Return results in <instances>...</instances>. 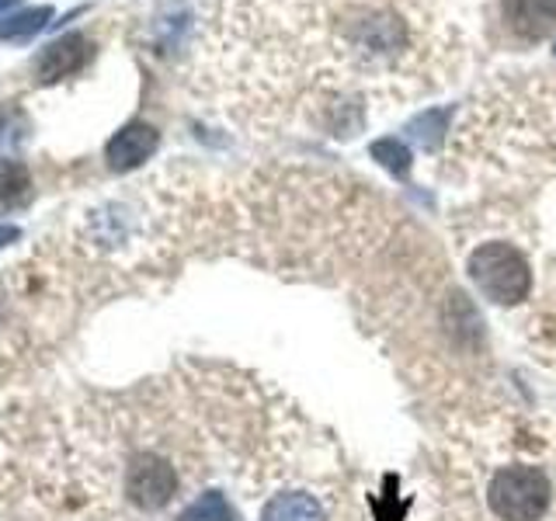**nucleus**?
Returning a JSON list of instances; mask_svg holds the SVG:
<instances>
[{"mask_svg": "<svg viewBox=\"0 0 556 521\" xmlns=\"http://www.w3.org/2000/svg\"><path fill=\"white\" fill-rule=\"evenodd\" d=\"M122 491L139 511H161L178 494V473L156 452H136L122 476Z\"/></svg>", "mask_w": 556, "mask_h": 521, "instance_id": "3", "label": "nucleus"}, {"mask_svg": "<svg viewBox=\"0 0 556 521\" xmlns=\"http://www.w3.org/2000/svg\"><path fill=\"white\" fill-rule=\"evenodd\" d=\"M161 147V132L147 122H129V126H122L112 139L109 147H104V161L115 174H126V170H136L139 164H147L150 156Z\"/></svg>", "mask_w": 556, "mask_h": 521, "instance_id": "4", "label": "nucleus"}, {"mask_svg": "<svg viewBox=\"0 0 556 521\" xmlns=\"http://www.w3.org/2000/svg\"><path fill=\"white\" fill-rule=\"evenodd\" d=\"M261 521H324V508L309 494H278L265 504Z\"/></svg>", "mask_w": 556, "mask_h": 521, "instance_id": "7", "label": "nucleus"}, {"mask_svg": "<svg viewBox=\"0 0 556 521\" xmlns=\"http://www.w3.org/2000/svg\"><path fill=\"white\" fill-rule=\"evenodd\" d=\"M469 278L477 282V289L497 306H515L529 295L532 289V271L529 260L521 257L511 243H480L469 254Z\"/></svg>", "mask_w": 556, "mask_h": 521, "instance_id": "1", "label": "nucleus"}, {"mask_svg": "<svg viewBox=\"0 0 556 521\" xmlns=\"http://www.w3.org/2000/svg\"><path fill=\"white\" fill-rule=\"evenodd\" d=\"M486 500L504 521H535L549 508V480L535 466H508L491 480Z\"/></svg>", "mask_w": 556, "mask_h": 521, "instance_id": "2", "label": "nucleus"}, {"mask_svg": "<svg viewBox=\"0 0 556 521\" xmlns=\"http://www.w3.org/2000/svg\"><path fill=\"white\" fill-rule=\"evenodd\" d=\"M91 56H94V42L87 39L84 31H70L42 49L39 63H35V74H39L42 84H56L70 74H77V69H84V63H91Z\"/></svg>", "mask_w": 556, "mask_h": 521, "instance_id": "5", "label": "nucleus"}, {"mask_svg": "<svg viewBox=\"0 0 556 521\" xmlns=\"http://www.w3.org/2000/svg\"><path fill=\"white\" fill-rule=\"evenodd\" d=\"M369 153H372V161H379L390 174H396V178H407L410 174V150H407V143H400L396 136L376 139V143L369 147Z\"/></svg>", "mask_w": 556, "mask_h": 521, "instance_id": "9", "label": "nucleus"}, {"mask_svg": "<svg viewBox=\"0 0 556 521\" xmlns=\"http://www.w3.org/2000/svg\"><path fill=\"white\" fill-rule=\"evenodd\" d=\"M445 126H448V109H434V112L417 115L407 126V132H410L414 143H421L425 150H434V147L442 143Z\"/></svg>", "mask_w": 556, "mask_h": 521, "instance_id": "10", "label": "nucleus"}, {"mask_svg": "<svg viewBox=\"0 0 556 521\" xmlns=\"http://www.w3.org/2000/svg\"><path fill=\"white\" fill-rule=\"evenodd\" d=\"M17 237H22V230H17V226H8V223L0 226V247H8V243L17 240Z\"/></svg>", "mask_w": 556, "mask_h": 521, "instance_id": "13", "label": "nucleus"}, {"mask_svg": "<svg viewBox=\"0 0 556 521\" xmlns=\"http://www.w3.org/2000/svg\"><path fill=\"white\" fill-rule=\"evenodd\" d=\"M49 17H52V8H31L22 14L0 17V39H28V35L46 28Z\"/></svg>", "mask_w": 556, "mask_h": 521, "instance_id": "8", "label": "nucleus"}, {"mask_svg": "<svg viewBox=\"0 0 556 521\" xmlns=\"http://www.w3.org/2000/svg\"><path fill=\"white\" fill-rule=\"evenodd\" d=\"M504 14L521 39H546L556 31V0H504Z\"/></svg>", "mask_w": 556, "mask_h": 521, "instance_id": "6", "label": "nucleus"}, {"mask_svg": "<svg viewBox=\"0 0 556 521\" xmlns=\"http://www.w3.org/2000/svg\"><path fill=\"white\" fill-rule=\"evenodd\" d=\"M230 518H233V511L219 491H205L178 514V521H230Z\"/></svg>", "mask_w": 556, "mask_h": 521, "instance_id": "11", "label": "nucleus"}, {"mask_svg": "<svg viewBox=\"0 0 556 521\" xmlns=\"http://www.w3.org/2000/svg\"><path fill=\"white\" fill-rule=\"evenodd\" d=\"M31 191V174L17 161H0V202H17Z\"/></svg>", "mask_w": 556, "mask_h": 521, "instance_id": "12", "label": "nucleus"}]
</instances>
